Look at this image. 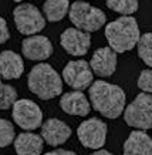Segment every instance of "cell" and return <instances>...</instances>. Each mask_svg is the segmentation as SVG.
<instances>
[{
    "label": "cell",
    "mask_w": 152,
    "mask_h": 155,
    "mask_svg": "<svg viewBox=\"0 0 152 155\" xmlns=\"http://www.w3.org/2000/svg\"><path fill=\"white\" fill-rule=\"evenodd\" d=\"M41 137L51 147L63 145L71 137V128L58 118H50L41 125Z\"/></svg>",
    "instance_id": "obj_13"
},
{
    "label": "cell",
    "mask_w": 152,
    "mask_h": 155,
    "mask_svg": "<svg viewBox=\"0 0 152 155\" xmlns=\"http://www.w3.org/2000/svg\"><path fill=\"white\" fill-rule=\"evenodd\" d=\"M24 71L23 58L13 50L0 51V78L17 80Z\"/></svg>",
    "instance_id": "obj_15"
},
{
    "label": "cell",
    "mask_w": 152,
    "mask_h": 155,
    "mask_svg": "<svg viewBox=\"0 0 152 155\" xmlns=\"http://www.w3.org/2000/svg\"><path fill=\"white\" fill-rule=\"evenodd\" d=\"M44 155H77L74 151L70 150H61V148H57L54 151H50V152H46Z\"/></svg>",
    "instance_id": "obj_25"
},
{
    "label": "cell",
    "mask_w": 152,
    "mask_h": 155,
    "mask_svg": "<svg viewBox=\"0 0 152 155\" xmlns=\"http://www.w3.org/2000/svg\"><path fill=\"white\" fill-rule=\"evenodd\" d=\"M117 53L111 47H101L95 50L90 61L92 73L98 77H111L117 70Z\"/></svg>",
    "instance_id": "obj_12"
},
{
    "label": "cell",
    "mask_w": 152,
    "mask_h": 155,
    "mask_svg": "<svg viewBox=\"0 0 152 155\" xmlns=\"http://www.w3.org/2000/svg\"><path fill=\"white\" fill-rule=\"evenodd\" d=\"M16 28L24 36H34L46 27V19L41 12L31 3H21L13 10Z\"/></svg>",
    "instance_id": "obj_6"
},
{
    "label": "cell",
    "mask_w": 152,
    "mask_h": 155,
    "mask_svg": "<svg viewBox=\"0 0 152 155\" xmlns=\"http://www.w3.org/2000/svg\"><path fill=\"white\" fill-rule=\"evenodd\" d=\"M16 140L15 125L5 118H0V148L9 147Z\"/></svg>",
    "instance_id": "obj_22"
},
{
    "label": "cell",
    "mask_w": 152,
    "mask_h": 155,
    "mask_svg": "<svg viewBox=\"0 0 152 155\" xmlns=\"http://www.w3.org/2000/svg\"><path fill=\"white\" fill-rule=\"evenodd\" d=\"M10 38V30L3 17H0V44L6 43Z\"/></svg>",
    "instance_id": "obj_24"
},
{
    "label": "cell",
    "mask_w": 152,
    "mask_h": 155,
    "mask_svg": "<svg viewBox=\"0 0 152 155\" xmlns=\"http://www.w3.org/2000/svg\"><path fill=\"white\" fill-rule=\"evenodd\" d=\"M13 2H16V3H21V2H24V0H13ZM30 2V0H29Z\"/></svg>",
    "instance_id": "obj_27"
},
{
    "label": "cell",
    "mask_w": 152,
    "mask_h": 155,
    "mask_svg": "<svg viewBox=\"0 0 152 155\" xmlns=\"http://www.w3.org/2000/svg\"><path fill=\"white\" fill-rule=\"evenodd\" d=\"M68 16L74 27L87 31V33L100 30L107 21V16L101 9L91 6L87 2H80V0L74 2L70 6Z\"/></svg>",
    "instance_id": "obj_4"
},
{
    "label": "cell",
    "mask_w": 152,
    "mask_h": 155,
    "mask_svg": "<svg viewBox=\"0 0 152 155\" xmlns=\"http://www.w3.org/2000/svg\"><path fill=\"white\" fill-rule=\"evenodd\" d=\"M29 90L41 100L56 98L63 93V78L47 63H40L30 70L27 77Z\"/></svg>",
    "instance_id": "obj_3"
},
{
    "label": "cell",
    "mask_w": 152,
    "mask_h": 155,
    "mask_svg": "<svg viewBox=\"0 0 152 155\" xmlns=\"http://www.w3.org/2000/svg\"><path fill=\"white\" fill-rule=\"evenodd\" d=\"M80 2H86V0H80Z\"/></svg>",
    "instance_id": "obj_28"
},
{
    "label": "cell",
    "mask_w": 152,
    "mask_h": 155,
    "mask_svg": "<svg viewBox=\"0 0 152 155\" xmlns=\"http://www.w3.org/2000/svg\"><path fill=\"white\" fill-rule=\"evenodd\" d=\"M11 115L16 124L27 131H33L43 125V111L31 100H17L11 107Z\"/></svg>",
    "instance_id": "obj_7"
},
{
    "label": "cell",
    "mask_w": 152,
    "mask_h": 155,
    "mask_svg": "<svg viewBox=\"0 0 152 155\" xmlns=\"http://www.w3.org/2000/svg\"><path fill=\"white\" fill-rule=\"evenodd\" d=\"M105 38L117 54L131 51L141 38L137 19L132 16H122L108 23L105 27Z\"/></svg>",
    "instance_id": "obj_2"
},
{
    "label": "cell",
    "mask_w": 152,
    "mask_h": 155,
    "mask_svg": "<svg viewBox=\"0 0 152 155\" xmlns=\"http://www.w3.org/2000/svg\"><path fill=\"white\" fill-rule=\"evenodd\" d=\"M94 73L91 70L90 63L86 60H71L68 61L63 70V80L67 85L74 90H86L92 84Z\"/></svg>",
    "instance_id": "obj_9"
},
{
    "label": "cell",
    "mask_w": 152,
    "mask_h": 155,
    "mask_svg": "<svg viewBox=\"0 0 152 155\" xmlns=\"http://www.w3.org/2000/svg\"><path fill=\"white\" fill-rule=\"evenodd\" d=\"M124 120L127 125L137 130H151L152 128V95L141 93L135 97L132 103L124 110Z\"/></svg>",
    "instance_id": "obj_5"
},
{
    "label": "cell",
    "mask_w": 152,
    "mask_h": 155,
    "mask_svg": "<svg viewBox=\"0 0 152 155\" xmlns=\"http://www.w3.org/2000/svg\"><path fill=\"white\" fill-rule=\"evenodd\" d=\"M21 53L27 60L43 61L53 54V44L46 36L34 34L24 38L21 43Z\"/></svg>",
    "instance_id": "obj_11"
},
{
    "label": "cell",
    "mask_w": 152,
    "mask_h": 155,
    "mask_svg": "<svg viewBox=\"0 0 152 155\" xmlns=\"http://www.w3.org/2000/svg\"><path fill=\"white\" fill-rule=\"evenodd\" d=\"M105 5L115 13L132 16L138 10V0H105Z\"/></svg>",
    "instance_id": "obj_19"
},
{
    "label": "cell",
    "mask_w": 152,
    "mask_h": 155,
    "mask_svg": "<svg viewBox=\"0 0 152 155\" xmlns=\"http://www.w3.org/2000/svg\"><path fill=\"white\" fill-rule=\"evenodd\" d=\"M138 88L142 90V93L152 94V68H147L139 73L138 77Z\"/></svg>",
    "instance_id": "obj_23"
},
{
    "label": "cell",
    "mask_w": 152,
    "mask_h": 155,
    "mask_svg": "<svg viewBox=\"0 0 152 155\" xmlns=\"http://www.w3.org/2000/svg\"><path fill=\"white\" fill-rule=\"evenodd\" d=\"M13 144L17 155H41L44 148L43 137L29 131L19 134Z\"/></svg>",
    "instance_id": "obj_17"
},
{
    "label": "cell",
    "mask_w": 152,
    "mask_h": 155,
    "mask_svg": "<svg viewBox=\"0 0 152 155\" xmlns=\"http://www.w3.org/2000/svg\"><path fill=\"white\" fill-rule=\"evenodd\" d=\"M88 94L92 108L102 117L115 120L124 114L127 95L119 85L111 84L104 80H97L90 85Z\"/></svg>",
    "instance_id": "obj_1"
},
{
    "label": "cell",
    "mask_w": 152,
    "mask_h": 155,
    "mask_svg": "<svg viewBox=\"0 0 152 155\" xmlns=\"http://www.w3.org/2000/svg\"><path fill=\"white\" fill-rule=\"evenodd\" d=\"M108 127L100 118H88L81 122L77 130V137L82 145L90 150H101L107 141Z\"/></svg>",
    "instance_id": "obj_8"
},
{
    "label": "cell",
    "mask_w": 152,
    "mask_h": 155,
    "mask_svg": "<svg viewBox=\"0 0 152 155\" xmlns=\"http://www.w3.org/2000/svg\"><path fill=\"white\" fill-rule=\"evenodd\" d=\"M60 108L66 114L77 115V117H86L90 114L91 105L88 98L82 91H68L64 93L60 98Z\"/></svg>",
    "instance_id": "obj_14"
},
{
    "label": "cell",
    "mask_w": 152,
    "mask_h": 155,
    "mask_svg": "<svg viewBox=\"0 0 152 155\" xmlns=\"http://www.w3.org/2000/svg\"><path fill=\"white\" fill-rule=\"evenodd\" d=\"M122 155H152V137L142 130H135L124 142Z\"/></svg>",
    "instance_id": "obj_16"
},
{
    "label": "cell",
    "mask_w": 152,
    "mask_h": 155,
    "mask_svg": "<svg viewBox=\"0 0 152 155\" xmlns=\"http://www.w3.org/2000/svg\"><path fill=\"white\" fill-rule=\"evenodd\" d=\"M17 101V91L13 85L5 84L0 78V110H9Z\"/></svg>",
    "instance_id": "obj_21"
},
{
    "label": "cell",
    "mask_w": 152,
    "mask_h": 155,
    "mask_svg": "<svg viewBox=\"0 0 152 155\" xmlns=\"http://www.w3.org/2000/svg\"><path fill=\"white\" fill-rule=\"evenodd\" d=\"M91 155H114V154H111L107 150H95V152H92Z\"/></svg>",
    "instance_id": "obj_26"
},
{
    "label": "cell",
    "mask_w": 152,
    "mask_h": 155,
    "mask_svg": "<svg viewBox=\"0 0 152 155\" xmlns=\"http://www.w3.org/2000/svg\"><path fill=\"white\" fill-rule=\"evenodd\" d=\"M70 2L68 0H46L43 5L44 16L48 21L57 23L64 19V16L70 10Z\"/></svg>",
    "instance_id": "obj_18"
},
{
    "label": "cell",
    "mask_w": 152,
    "mask_h": 155,
    "mask_svg": "<svg viewBox=\"0 0 152 155\" xmlns=\"http://www.w3.org/2000/svg\"><path fill=\"white\" fill-rule=\"evenodd\" d=\"M137 47H138V56H139V58L148 67H152V33L142 34L137 44Z\"/></svg>",
    "instance_id": "obj_20"
},
{
    "label": "cell",
    "mask_w": 152,
    "mask_h": 155,
    "mask_svg": "<svg viewBox=\"0 0 152 155\" xmlns=\"http://www.w3.org/2000/svg\"><path fill=\"white\" fill-rule=\"evenodd\" d=\"M60 44L70 56H86L91 46V34L80 28L68 27L60 36Z\"/></svg>",
    "instance_id": "obj_10"
}]
</instances>
